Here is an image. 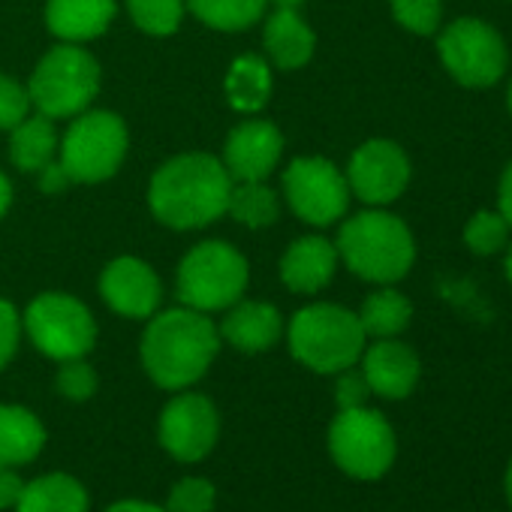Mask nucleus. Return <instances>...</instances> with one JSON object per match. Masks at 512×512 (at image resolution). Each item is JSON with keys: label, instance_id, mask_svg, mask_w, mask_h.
Here are the masks:
<instances>
[{"label": "nucleus", "instance_id": "nucleus-28", "mask_svg": "<svg viewBox=\"0 0 512 512\" xmlns=\"http://www.w3.org/2000/svg\"><path fill=\"white\" fill-rule=\"evenodd\" d=\"M130 19L148 37H169L181 28L184 0H127Z\"/></svg>", "mask_w": 512, "mask_h": 512}, {"label": "nucleus", "instance_id": "nucleus-23", "mask_svg": "<svg viewBox=\"0 0 512 512\" xmlns=\"http://www.w3.org/2000/svg\"><path fill=\"white\" fill-rule=\"evenodd\" d=\"M10 157L16 163V169L22 172H43L49 163H55L58 154V133L52 118L46 115H28L25 121H19L10 130Z\"/></svg>", "mask_w": 512, "mask_h": 512}, {"label": "nucleus", "instance_id": "nucleus-2", "mask_svg": "<svg viewBox=\"0 0 512 512\" xmlns=\"http://www.w3.org/2000/svg\"><path fill=\"white\" fill-rule=\"evenodd\" d=\"M220 350L217 326L193 308H172L151 317L142 335V365L160 389H187L205 377Z\"/></svg>", "mask_w": 512, "mask_h": 512}, {"label": "nucleus", "instance_id": "nucleus-17", "mask_svg": "<svg viewBox=\"0 0 512 512\" xmlns=\"http://www.w3.org/2000/svg\"><path fill=\"white\" fill-rule=\"evenodd\" d=\"M335 269L338 247L320 235H305L287 247L281 260V281L299 296H314L332 284Z\"/></svg>", "mask_w": 512, "mask_h": 512}, {"label": "nucleus", "instance_id": "nucleus-24", "mask_svg": "<svg viewBox=\"0 0 512 512\" xmlns=\"http://www.w3.org/2000/svg\"><path fill=\"white\" fill-rule=\"evenodd\" d=\"M272 97V73L269 64L256 55H244L229 67L226 76V100L235 112H260Z\"/></svg>", "mask_w": 512, "mask_h": 512}, {"label": "nucleus", "instance_id": "nucleus-34", "mask_svg": "<svg viewBox=\"0 0 512 512\" xmlns=\"http://www.w3.org/2000/svg\"><path fill=\"white\" fill-rule=\"evenodd\" d=\"M19 341H22V317L7 299H0V371L13 362Z\"/></svg>", "mask_w": 512, "mask_h": 512}, {"label": "nucleus", "instance_id": "nucleus-38", "mask_svg": "<svg viewBox=\"0 0 512 512\" xmlns=\"http://www.w3.org/2000/svg\"><path fill=\"white\" fill-rule=\"evenodd\" d=\"M497 211H500L503 220L512 226V163L503 169L500 184H497Z\"/></svg>", "mask_w": 512, "mask_h": 512}, {"label": "nucleus", "instance_id": "nucleus-15", "mask_svg": "<svg viewBox=\"0 0 512 512\" xmlns=\"http://www.w3.org/2000/svg\"><path fill=\"white\" fill-rule=\"evenodd\" d=\"M284 154V136L272 121L238 124L223 148V166L232 181H266Z\"/></svg>", "mask_w": 512, "mask_h": 512}, {"label": "nucleus", "instance_id": "nucleus-22", "mask_svg": "<svg viewBox=\"0 0 512 512\" xmlns=\"http://www.w3.org/2000/svg\"><path fill=\"white\" fill-rule=\"evenodd\" d=\"M46 446L43 422L16 404H0V464L22 467L34 461Z\"/></svg>", "mask_w": 512, "mask_h": 512}, {"label": "nucleus", "instance_id": "nucleus-11", "mask_svg": "<svg viewBox=\"0 0 512 512\" xmlns=\"http://www.w3.org/2000/svg\"><path fill=\"white\" fill-rule=\"evenodd\" d=\"M290 208L311 226H332L350 208L347 175L326 157H299L284 172Z\"/></svg>", "mask_w": 512, "mask_h": 512}, {"label": "nucleus", "instance_id": "nucleus-8", "mask_svg": "<svg viewBox=\"0 0 512 512\" xmlns=\"http://www.w3.org/2000/svg\"><path fill=\"white\" fill-rule=\"evenodd\" d=\"M437 55L446 73L464 88H491L509 67L503 37L482 19L464 16L446 25L437 37Z\"/></svg>", "mask_w": 512, "mask_h": 512}, {"label": "nucleus", "instance_id": "nucleus-32", "mask_svg": "<svg viewBox=\"0 0 512 512\" xmlns=\"http://www.w3.org/2000/svg\"><path fill=\"white\" fill-rule=\"evenodd\" d=\"M58 392L70 401H88L97 392V371L82 359H67L58 368Z\"/></svg>", "mask_w": 512, "mask_h": 512}, {"label": "nucleus", "instance_id": "nucleus-3", "mask_svg": "<svg viewBox=\"0 0 512 512\" xmlns=\"http://www.w3.org/2000/svg\"><path fill=\"white\" fill-rule=\"evenodd\" d=\"M335 247L338 260H344V266L356 278L383 287L407 278L416 260L413 232L401 217L383 208H371L344 220Z\"/></svg>", "mask_w": 512, "mask_h": 512}, {"label": "nucleus", "instance_id": "nucleus-35", "mask_svg": "<svg viewBox=\"0 0 512 512\" xmlns=\"http://www.w3.org/2000/svg\"><path fill=\"white\" fill-rule=\"evenodd\" d=\"M371 395V386L365 380L362 371H341L338 374V383H335V401H338V410H350V407H365Z\"/></svg>", "mask_w": 512, "mask_h": 512}, {"label": "nucleus", "instance_id": "nucleus-33", "mask_svg": "<svg viewBox=\"0 0 512 512\" xmlns=\"http://www.w3.org/2000/svg\"><path fill=\"white\" fill-rule=\"evenodd\" d=\"M31 97L28 88H22L13 76L0 73V130H13L19 121L28 118Z\"/></svg>", "mask_w": 512, "mask_h": 512}, {"label": "nucleus", "instance_id": "nucleus-39", "mask_svg": "<svg viewBox=\"0 0 512 512\" xmlns=\"http://www.w3.org/2000/svg\"><path fill=\"white\" fill-rule=\"evenodd\" d=\"M106 512H166V506H154V503H145V500H118Z\"/></svg>", "mask_w": 512, "mask_h": 512}, {"label": "nucleus", "instance_id": "nucleus-7", "mask_svg": "<svg viewBox=\"0 0 512 512\" xmlns=\"http://www.w3.org/2000/svg\"><path fill=\"white\" fill-rule=\"evenodd\" d=\"M127 154V127L115 112H82L58 145V163L79 184H100L118 172Z\"/></svg>", "mask_w": 512, "mask_h": 512}, {"label": "nucleus", "instance_id": "nucleus-1", "mask_svg": "<svg viewBox=\"0 0 512 512\" xmlns=\"http://www.w3.org/2000/svg\"><path fill=\"white\" fill-rule=\"evenodd\" d=\"M232 178L226 166L202 151L166 160L148 187V205L163 226L199 229L226 214Z\"/></svg>", "mask_w": 512, "mask_h": 512}, {"label": "nucleus", "instance_id": "nucleus-27", "mask_svg": "<svg viewBox=\"0 0 512 512\" xmlns=\"http://www.w3.org/2000/svg\"><path fill=\"white\" fill-rule=\"evenodd\" d=\"M190 13L214 31H244L263 19L269 0H184Z\"/></svg>", "mask_w": 512, "mask_h": 512}, {"label": "nucleus", "instance_id": "nucleus-16", "mask_svg": "<svg viewBox=\"0 0 512 512\" xmlns=\"http://www.w3.org/2000/svg\"><path fill=\"white\" fill-rule=\"evenodd\" d=\"M419 356L413 353V347L395 341V338H380L377 344H371L362 353V374L371 386L374 395L389 398V401H401L407 398L416 383H419Z\"/></svg>", "mask_w": 512, "mask_h": 512}, {"label": "nucleus", "instance_id": "nucleus-40", "mask_svg": "<svg viewBox=\"0 0 512 512\" xmlns=\"http://www.w3.org/2000/svg\"><path fill=\"white\" fill-rule=\"evenodd\" d=\"M10 205H13V184H10V178L4 172H0V220H4Z\"/></svg>", "mask_w": 512, "mask_h": 512}, {"label": "nucleus", "instance_id": "nucleus-14", "mask_svg": "<svg viewBox=\"0 0 512 512\" xmlns=\"http://www.w3.org/2000/svg\"><path fill=\"white\" fill-rule=\"evenodd\" d=\"M100 293L115 314L130 320L154 317L163 299L157 272L148 263L136 260V256H118L106 266L100 278Z\"/></svg>", "mask_w": 512, "mask_h": 512}, {"label": "nucleus", "instance_id": "nucleus-37", "mask_svg": "<svg viewBox=\"0 0 512 512\" xmlns=\"http://www.w3.org/2000/svg\"><path fill=\"white\" fill-rule=\"evenodd\" d=\"M40 175V187H43V193H61V190H67L73 181H70V175L64 172V166L55 160V163H49L43 172H37Z\"/></svg>", "mask_w": 512, "mask_h": 512}, {"label": "nucleus", "instance_id": "nucleus-43", "mask_svg": "<svg viewBox=\"0 0 512 512\" xmlns=\"http://www.w3.org/2000/svg\"><path fill=\"white\" fill-rule=\"evenodd\" d=\"M506 497H509V506H512V461H509V470H506Z\"/></svg>", "mask_w": 512, "mask_h": 512}, {"label": "nucleus", "instance_id": "nucleus-44", "mask_svg": "<svg viewBox=\"0 0 512 512\" xmlns=\"http://www.w3.org/2000/svg\"><path fill=\"white\" fill-rule=\"evenodd\" d=\"M506 103H509V115H512V82H509V94H506Z\"/></svg>", "mask_w": 512, "mask_h": 512}, {"label": "nucleus", "instance_id": "nucleus-6", "mask_svg": "<svg viewBox=\"0 0 512 512\" xmlns=\"http://www.w3.org/2000/svg\"><path fill=\"white\" fill-rule=\"evenodd\" d=\"M247 260L226 241L196 244L178 266V299L184 308L211 314L232 308L247 290Z\"/></svg>", "mask_w": 512, "mask_h": 512}, {"label": "nucleus", "instance_id": "nucleus-5", "mask_svg": "<svg viewBox=\"0 0 512 512\" xmlns=\"http://www.w3.org/2000/svg\"><path fill=\"white\" fill-rule=\"evenodd\" d=\"M100 91V64L79 43L55 46L34 70L28 97L40 115L76 118L82 115Z\"/></svg>", "mask_w": 512, "mask_h": 512}, {"label": "nucleus", "instance_id": "nucleus-4", "mask_svg": "<svg viewBox=\"0 0 512 512\" xmlns=\"http://www.w3.org/2000/svg\"><path fill=\"white\" fill-rule=\"evenodd\" d=\"M287 338L293 356L305 368L317 374H341L362 359L368 335L353 311L320 302L293 317Z\"/></svg>", "mask_w": 512, "mask_h": 512}, {"label": "nucleus", "instance_id": "nucleus-21", "mask_svg": "<svg viewBox=\"0 0 512 512\" xmlns=\"http://www.w3.org/2000/svg\"><path fill=\"white\" fill-rule=\"evenodd\" d=\"M91 500L85 485L70 473H46L25 482L16 512H88Z\"/></svg>", "mask_w": 512, "mask_h": 512}, {"label": "nucleus", "instance_id": "nucleus-12", "mask_svg": "<svg viewBox=\"0 0 512 512\" xmlns=\"http://www.w3.org/2000/svg\"><path fill=\"white\" fill-rule=\"evenodd\" d=\"M220 437L217 407L199 392H181L160 413V443L163 449L181 461H202Z\"/></svg>", "mask_w": 512, "mask_h": 512}, {"label": "nucleus", "instance_id": "nucleus-10", "mask_svg": "<svg viewBox=\"0 0 512 512\" xmlns=\"http://www.w3.org/2000/svg\"><path fill=\"white\" fill-rule=\"evenodd\" d=\"M22 326L28 329L34 347L55 362L82 359L97 341V323L91 311L67 293L37 296L28 305Z\"/></svg>", "mask_w": 512, "mask_h": 512}, {"label": "nucleus", "instance_id": "nucleus-30", "mask_svg": "<svg viewBox=\"0 0 512 512\" xmlns=\"http://www.w3.org/2000/svg\"><path fill=\"white\" fill-rule=\"evenodd\" d=\"M392 4V16L395 22L416 34V37H431L437 34L440 22H443V4L440 0H389Z\"/></svg>", "mask_w": 512, "mask_h": 512}, {"label": "nucleus", "instance_id": "nucleus-9", "mask_svg": "<svg viewBox=\"0 0 512 512\" xmlns=\"http://www.w3.org/2000/svg\"><path fill=\"white\" fill-rule=\"evenodd\" d=\"M329 452L353 479H380L395 461V431L371 407L338 410L329 428Z\"/></svg>", "mask_w": 512, "mask_h": 512}, {"label": "nucleus", "instance_id": "nucleus-41", "mask_svg": "<svg viewBox=\"0 0 512 512\" xmlns=\"http://www.w3.org/2000/svg\"><path fill=\"white\" fill-rule=\"evenodd\" d=\"M269 4H275V10H299L305 0H269Z\"/></svg>", "mask_w": 512, "mask_h": 512}, {"label": "nucleus", "instance_id": "nucleus-26", "mask_svg": "<svg viewBox=\"0 0 512 512\" xmlns=\"http://www.w3.org/2000/svg\"><path fill=\"white\" fill-rule=\"evenodd\" d=\"M226 214L250 229H263L281 217V202L266 181H232Z\"/></svg>", "mask_w": 512, "mask_h": 512}, {"label": "nucleus", "instance_id": "nucleus-25", "mask_svg": "<svg viewBox=\"0 0 512 512\" xmlns=\"http://www.w3.org/2000/svg\"><path fill=\"white\" fill-rule=\"evenodd\" d=\"M365 335L368 338H395L401 335L410 320H413V305L407 296H401L398 290L392 287H383L377 293H371L365 302H362V311L356 314Z\"/></svg>", "mask_w": 512, "mask_h": 512}, {"label": "nucleus", "instance_id": "nucleus-31", "mask_svg": "<svg viewBox=\"0 0 512 512\" xmlns=\"http://www.w3.org/2000/svg\"><path fill=\"white\" fill-rule=\"evenodd\" d=\"M214 485L202 476H184L172 485L166 497V512H211L214 509Z\"/></svg>", "mask_w": 512, "mask_h": 512}, {"label": "nucleus", "instance_id": "nucleus-13", "mask_svg": "<svg viewBox=\"0 0 512 512\" xmlns=\"http://www.w3.org/2000/svg\"><path fill=\"white\" fill-rule=\"evenodd\" d=\"M347 184L365 205H392L410 184V160L401 145L389 139H371L359 145L347 166Z\"/></svg>", "mask_w": 512, "mask_h": 512}, {"label": "nucleus", "instance_id": "nucleus-29", "mask_svg": "<svg viewBox=\"0 0 512 512\" xmlns=\"http://www.w3.org/2000/svg\"><path fill=\"white\" fill-rule=\"evenodd\" d=\"M509 232H512V226L503 220L500 211H476L464 226V244L476 256H494V253L506 250Z\"/></svg>", "mask_w": 512, "mask_h": 512}, {"label": "nucleus", "instance_id": "nucleus-42", "mask_svg": "<svg viewBox=\"0 0 512 512\" xmlns=\"http://www.w3.org/2000/svg\"><path fill=\"white\" fill-rule=\"evenodd\" d=\"M503 269H506V278L512 284V241L506 244V260H503Z\"/></svg>", "mask_w": 512, "mask_h": 512}, {"label": "nucleus", "instance_id": "nucleus-18", "mask_svg": "<svg viewBox=\"0 0 512 512\" xmlns=\"http://www.w3.org/2000/svg\"><path fill=\"white\" fill-rule=\"evenodd\" d=\"M220 323V338L241 353H263L284 335V317L269 302H235Z\"/></svg>", "mask_w": 512, "mask_h": 512}, {"label": "nucleus", "instance_id": "nucleus-20", "mask_svg": "<svg viewBox=\"0 0 512 512\" xmlns=\"http://www.w3.org/2000/svg\"><path fill=\"white\" fill-rule=\"evenodd\" d=\"M263 43H266L272 64L281 70L305 67L314 55V46H317L314 31L299 16V10H275L272 19L266 22Z\"/></svg>", "mask_w": 512, "mask_h": 512}, {"label": "nucleus", "instance_id": "nucleus-36", "mask_svg": "<svg viewBox=\"0 0 512 512\" xmlns=\"http://www.w3.org/2000/svg\"><path fill=\"white\" fill-rule=\"evenodd\" d=\"M22 488H25V479L16 473V467L0 464V509H16Z\"/></svg>", "mask_w": 512, "mask_h": 512}, {"label": "nucleus", "instance_id": "nucleus-19", "mask_svg": "<svg viewBox=\"0 0 512 512\" xmlns=\"http://www.w3.org/2000/svg\"><path fill=\"white\" fill-rule=\"evenodd\" d=\"M115 13V0H49L46 25L64 43H88L109 31Z\"/></svg>", "mask_w": 512, "mask_h": 512}]
</instances>
